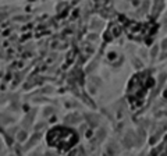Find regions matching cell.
<instances>
[{
	"instance_id": "obj_1",
	"label": "cell",
	"mask_w": 167,
	"mask_h": 156,
	"mask_svg": "<svg viewBox=\"0 0 167 156\" xmlns=\"http://www.w3.org/2000/svg\"><path fill=\"white\" fill-rule=\"evenodd\" d=\"M60 130H61V135H57L56 130H52L49 133V144L52 142L53 146H67L68 144H71V140L77 141V137L74 135V133L68 131V130H64V128H60Z\"/></svg>"
},
{
	"instance_id": "obj_2",
	"label": "cell",
	"mask_w": 167,
	"mask_h": 156,
	"mask_svg": "<svg viewBox=\"0 0 167 156\" xmlns=\"http://www.w3.org/2000/svg\"><path fill=\"white\" fill-rule=\"evenodd\" d=\"M64 121H65L67 124H77V123H80V121H81V116H80V114H77V113H74V114H68V116L64 118Z\"/></svg>"
},
{
	"instance_id": "obj_3",
	"label": "cell",
	"mask_w": 167,
	"mask_h": 156,
	"mask_svg": "<svg viewBox=\"0 0 167 156\" xmlns=\"http://www.w3.org/2000/svg\"><path fill=\"white\" fill-rule=\"evenodd\" d=\"M132 145H134V134L130 131V133L125 135V138H124V146H125V148H131Z\"/></svg>"
},
{
	"instance_id": "obj_4",
	"label": "cell",
	"mask_w": 167,
	"mask_h": 156,
	"mask_svg": "<svg viewBox=\"0 0 167 156\" xmlns=\"http://www.w3.org/2000/svg\"><path fill=\"white\" fill-rule=\"evenodd\" d=\"M87 120L92 127H96V125L99 124V117L95 116V114H87Z\"/></svg>"
},
{
	"instance_id": "obj_5",
	"label": "cell",
	"mask_w": 167,
	"mask_h": 156,
	"mask_svg": "<svg viewBox=\"0 0 167 156\" xmlns=\"http://www.w3.org/2000/svg\"><path fill=\"white\" fill-rule=\"evenodd\" d=\"M162 8H163V0H156L155 1V7H153V16L155 17L157 16Z\"/></svg>"
},
{
	"instance_id": "obj_6",
	"label": "cell",
	"mask_w": 167,
	"mask_h": 156,
	"mask_svg": "<svg viewBox=\"0 0 167 156\" xmlns=\"http://www.w3.org/2000/svg\"><path fill=\"white\" fill-rule=\"evenodd\" d=\"M40 140V134L39 133H36L33 137H32L31 140H29V142H28V145H27V148H32L35 144H36V141H39Z\"/></svg>"
},
{
	"instance_id": "obj_7",
	"label": "cell",
	"mask_w": 167,
	"mask_h": 156,
	"mask_svg": "<svg viewBox=\"0 0 167 156\" xmlns=\"http://www.w3.org/2000/svg\"><path fill=\"white\" fill-rule=\"evenodd\" d=\"M110 29H111V31L109 32V34H113V36H119V35H120V32H121V29H120V27H117V25H114V24H113V25L110 27Z\"/></svg>"
},
{
	"instance_id": "obj_8",
	"label": "cell",
	"mask_w": 167,
	"mask_h": 156,
	"mask_svg": "<svg viewBox=\"0 0 167 156\" xmlns=\"http://www.w3.org/2000/svg\"><path fill=\"white\" fill-rule=\"evenodd\" d=\"M13 121V118L10 116H6V114H0V123L1 124H8V123H11Z\"/></svg>"
},
{
	"instance_id": "obj_9",
	"label": "cell",
	"mask_w": 167,
	"mask_h": 156,
	"mask_svg": "<svg viewBox=\"0 0 167 156\" xmlns=\"http://www.w3.org/2000/svg\"><path fill=\"white\" fill-rule=\"evenodd\" d=\"M102 27H103V24H102V21H99V20H96V21H93V23L91 24V28L95 29V31H99Z\"/></svg>"
},
{
	"instance_id": "obj_10",
	"label": "cell",
	"mask_w": 167,
	"mask_h": 156,
	"mask_svg": "<svg viewBox=\"0 0 167 156\" xmlns=\"http://www.w3.org/2000/svg\"><path fill=\"white\" fill-rule=\"evenodd\" d=\"M148 7H149V1H143L142 8H141V14H145L146 10H148Z\"/></svg>"
},
{
	"instance_id": "obj_11",
	"label": "cell",
	"mask_w": 167,
	"mask_h": 156,
	"mask_svg": "<svg viewBox=\"0 0 167 156\" xmlns=\"http://www.w3.org/2000/svg\"><path fill=\"white\" fill-rule=\"evenodd\" d=\"M17 138H18V141H24L27 138V133L25 131H20L18 135H17Z\"/></svg>"
},
{
	"instance_id": "obj_12",
	"label": "cell",
	"mask_w": 167,
	"mask_h": 156,
	"mask_svg": "<svg viewBox=\"0 0 167 156\" xmlns=\"http://www.w3.org/2000/svg\"><path fill=\"white\" fill-rule=\"evenodd\" d=\"M157 50H159V47L155 46L153 49L151 50V57H156V55H157Z\"/></svg>"
},
{
	"instance_id": "obj_13",
	"label": "cell",
	"mask_w": 167,
	"mask_h": 156,
	"mask_svg": "<svg viewBox=\"0 0 167 156\" xmlns=\"http://www.w3.org/2000/svg\"><path fill=\"white\" fill-rule=\"evenodd\" d=\"M104 138V130H100L99 133H97V141H102Z\"/></svg>"
},
{
	"instance_id": "obj_14",
	"label": "cell",
	"mask_w": 167,
	"mask_h": 156,
	"mask_svg": "<svg viewBox=\"0 0 167 156\" xmlns=\"http://www.w3.org/2000/svg\"><path fill=\"white\" fill-rule=\"evenodd\" d=\"M162 47H163V49H167V39H164V40H163V43H162Z\"/></svg>"
},
{
	"instance_id": "obj_15",
	"label": "cell",
	"mask_w": 167,
	"mask_h": 156,
	"mask_svg": "<svg viewBox=\"0 0 167 156\" xmlns=\"http://www.w3.org/2000/svg\"><path fill=\"white\" fill-rule=\"evenodd\" d=\"M4 14H6V11H4L3 8H0V17H1V16H4Z\"/></svg>"
},
{
	"instance_id": "obj_16",
	"label": "cell",
	"mask_w": 167,
	"mask_h": 156,
	"mask_svg": "<svg viewBox=\"0 0 167 156\" xmlns=\"http://www.w3.org/2000/svg\"><path fill=\"white\" fill-rule=\"evenodd\" d=\"M164 29H167V18L164 20Z\"/></svg>"
}]
</instances>
